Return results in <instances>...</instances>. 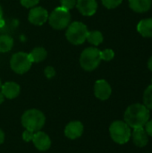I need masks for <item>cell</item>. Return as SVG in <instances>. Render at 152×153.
Instances as JSON below:
<instances>
[{
	"mask_svg": "<svg viewBox=\"0 0 152 153\" xmlns=\"http://www.w3.org/2000/svg\"><path fill=\"white\" fill-rule=\"evenodd\" d=\"M90 44L98 46L103 41V35L100 31L99 30H93V31H89L87 34V39H86Z\"/></svg>",
	"mask_w": 152,
	"mask_h": 153,
	"instance_id": "obj_19",
	"label": "cell"
},
{
	"mask_svg": "<svg viewBox=\"0 0 152 153\" xmlns=\"http://www.w3.org/2000/svg\"><path fill=\"white\" fill-rule=\"evenodd\" d=\"M1 86H2V83H1V80H0V89H1Z\"/></svg>",
	"mask_w": 152,
	"mask_h": 153,
	"instance_id": "obj_32",
	"label": "cell"
},
{
	"mask_svg": "<svg viewBox=\"0 0 152 153\" xmlns=\"http://www.w3.org/2000/svg\"><path fill=\"white\" fill-rule=\"evenodd\" d=\"M32 142L35 147L40 152H45L48 150L51 146V140L49 136L41 131H38L34 133Z\"/></svg>",
	"mask_w": 152,
	"mask_h": 153,
	"instance_id": "obj_10",
	"label": "cell"
},
{
	"mask_svg": "<svg viewBox=\"0 0 152 153\" xmlns=\"http://www.w3.org/2000/svg\"><path fill=\"white\" fill-rule=\"evenodd\" d=\"M143 105L148 108L152 109V85L147 87L143 94Z\"/></svg>",
	"mask_w": 152,
	"mask_h": 153,
	"instance_id": "obj_20",
	"label": "cell"
},
{
	"mask_svg": "<svg viewBox=\"0 0 152 153\" xmlns=\"http://www.w3.org/2000/svg\"><path fill=\"white\" fill-rule=\"evenodd\" d=\"M151 82H152V79H151Z\"/></svg>",
	"mask_w": 152,
	"mask_h": 153,
	"instance_id": "obj_33",
	"label": "cell"
},
{
	"mask_svg": "<svg viewBox=\"0 0 152 153\" xmlns=\"http://www.w3.org/2000/svg\"><path fill=\"white\" fill-rule=\"evenodd\" d=\"M115 56V53L112 49H105L103 51H100V57L101 60H105V61H110L114 58Z\"/></svg>",
	"mask_w": 152,
	"mask_h": 153,
	"instance_id": "obj_21",
	"label": "cell"
},
{
	"mask_svg": "<svg viewBox=\"0 0 152 153\" xmlns=\"http://www.w3.org/2000/svg\"><path fill=\"white\" fill-rule=\"evenodd\" d=\"M151 0H129V5L136 13L148 12L151 7Z\"/></svg>",
	"mask_w": 152,
	"mask_h": 153,
	"instance_id": "obj_15",
	"label": "cell"
},
{
	"mask_svg": "<svg viewBox=\"0 0 152 153\" xmlns=\"http://www.w3.org/2000/svg\"><path fill=\"white\" fill-rule=\"evenodd\" d=\"M131 137L134 145L140 148L145 147L149 143V135L146 133L144 126L133 128V131L131 134Z\"/></svg>",
	"mask_w": 152,
	"mask_h": 153,
	"instance_id": "obj_12",
	"label": "cell"
},
{
	"mask_svg": "<svg viewBox=\"0 0 152 153\" xmlns=\"http://www.w3.org/2000/svg\"><path fill=\"white\" fill-rule=\"evenodd\" d=\"M61 6L67 9V10H71L72 8H73L76 5V2L77 0H61Z\"/></svg>",
	"mask_w": 152,
	"mask_h": 153,
	"instance_id": "obj_23",
	"label": "cell"
},
{
	"mask_svg": "<svg viewBox=\"0 0 152 153\" xmlns=\"http://www.w3.org/2000/svg\"><path fill=\"white\" fill-rule=\"evenodd\" d=\"M148 67H149V69L152 71V56L149 59V61H148Z\"/></svg>",
	"mask_w": 152,
	"mask_h": 153,
	"instance_id": "obj_29",
	"label": "cell"
},
{
	"mask_svg": "<svg viewBox=\"0 0 152 153\" xmlns=\"http://www.w3.org/2000/svg\"><path fill=\"white\" fill-rule=\"evenodd\" d=\"M46 117L44 114L39 109H29L25 111L22 117V124L26 130L36 133L40 131L44 126Z\"/></svg>",
	"mask_w": 152,
	"mask_h": 153,
	"instance_id": "obj_2",
	"label": "cell"
},
{
	"mask_svg": "<svg viewBox=\"0 0 152 153\" xmlns=\"http://www.w3.org/2000/svg\"><path fill=\"white\" fill-rule=\"evenodd\" d=\"M33 135H34V133L31 132V131H29V130H25L22 134V139L25 141V142H30L32 141L33 139Z\"/></svg>",
	"mask_w": 152,
	"mask_h": 153,
	"instance_id": "obj_25",
	"label": "cell"
},
{
	"mask_svg": "<svg viewBox=\"0 0 152 153\" xmlns=\"http://www.w3.org/2000/svg\"><path fill=\"white\" fill-rule=\"evenodd\" d=\"M2 15H3V10H2V7H1V5H0V19H1Z\"/></svg>",
	"mask_w": 152,
	"mask_h": 153,
	"instance_id": "obj_31",
	"label": "cell"
},
{
	"mask_svg": "<svg viewBox=\"0 0 152 153\" xmlns=\"http://www.w3.org/2000/svg\"><path fill=\"white\" fill-rule=\"evenodd\" d=\"M4 132L0 129V145L4 143Z\"/></svg>",
	"mask_w": 152,
	"mask_h": 153,
	"instance_id": "obj_28",
	"label": "cell"
},
{
	"mask_svg": "<svg viewBox=\"0 0 152 153\" xmlns=\"http://www.w3.org/2000/svg\"><path fill=\"white\" fill-rule=\"evenodd\" d=\"M112 140L118 144L126 143L131 138V127L124 121H115L109 127Z\"/></svg>",
	"mask_w": 152,
	"mask_h": 153,
	"instance_id": "obj_3",
	"label": "cell"
},
{
	"mask_svg": "<svg viewBox=\"0 0 152 153\" xmlns=\"http://www.w3.org/2000/svg\"><path fill=\"white\" fill-rule=\"evenodd\" d=\"M71 21V14L69 10L60 6L56 7L50 15H48V22L51 27L56 30L65 29Z\"/></svg>",
	"mask_w": 152,
	"mask_h": 153,
	"instance_id": "obj_6",
	"label": "cell"
},
{
	"mask_svg": "<svg viewBox=\"0 0 152 153\" xmlns=\"http://www.w3.org/2000/svg\"><path fill=\"white\" fill-rule=\"evenodd\" d=\"M101 61L100 50L95 48H85L80 57V64L82 67L88 72L95 70Z\"/></svg>",
	"mask_w": 152,
	"mask_h": 153,
	"instance_id": "obj_5",
	"label": "cell"
},
{
	"mask_svg": "<svg viewBox=\"0 0 152 153\" xmlns=\"http://www.w3.org/2000/svg\"><path fill=\"white\" fill-rule=\"evenodd\" d=\"M13 46V39L8 35L0 36V52L5 53L12 49Z\"/></svg>",
	"mask_w": 152,
	"mask_h": 153,
	"instance_id": "obj_18",
	"label": "cell"
},
{
	"mask_svg": "<svg viewBox=\"0 0 152 153\" xmlns=\"http://www.w3.org/2000/svg\"><path fill=\"white\" fill-rule=\"evenodd\" d=\"M94 93L95 96L100 100H108L112 93V89L109 83L105 80H99L95 82L94 85Z\"/></svg>",
	"mask_w": 152,
	"mask_h": 153,
	"instance_id": "obj_9",
	"label": "cell"
},
{
	"mask_svg": "<svg viewBox=\"0 0 152 153\" xmlns=\"http://www.w3.org/2000/svg\"><path fill=\"white\" fill-rule=\"evenodd\" d=\"M144 129L146 131V133L148 134V135L151 136L152 137V119L151 120H149L145 126H144Z\"/></svg>",
	"mask_w": 152,
	"mask_h": 153,
	"instance_id": "obj_27",
	"label": "cell"
},
{
	"mask_svg": "<svg viewBox=\"0 0 152 153\" xmlns=\"http://www.w3.org/2000/svg\"><path fill=\"white\" fill-rule=\"evenodd\" d=\"M47 51L43 48H35L30 54L29 57L32 63H39L46 59L47 57Z\"/></svg>",
	"mask_w": 152,
	"mask_h": 153,
	"instance_id": "obj_17",
	"label": "cell"
},
{
	"mask_svg": "<svg viewBox=\"0 0 152 153\" xmlns=\"http://www.w3.org/2000/svg\"><path fill=\"white\" fill-rule=\"evenodd\" d=\"M45 75H46L47 78H48V79L53 78V77L56 75V71H55V69H54L52 66H47V67H46V69H45Z\"/></svg>",
	"mask_w": 152,
	"mask_h": 153,
	"instance_id": "obj_26",
	"label": "cell"
},
{
	"mask_svg": "<svg viewBox=\"0 0 152 153\" xmlns=\"http://www.w3.org/2000/svg\"><path fill=\"white\" fill-rule=\"evenodd\" d=\"M4 96L3 95V93L0 91V104L1 103H3L4 102Z\"/></svg>",
	"mask_w": 152,
	"mask_h": 153,
	"instance_id": "obj_30",
	"label": "cell"
},
{
	"mask_svg": "<svg viewBox=\"0 0 152 153\" xmlns=\"http://www.w3.org/2000/svg\"><path fill=\"white\" fill-rule=\"evenodd\" d=\"M123 0H102V4L108 9H114L117 7Z\"/></svg>",
	"mask_w": 152,
	"mask_h": 153,
	"instance_id": "obj_22",
	"label": "cell"
},
{
	"mask_svg": "<svg viewBox=\"0 0 152 153\" xmlns=\"http://www.w3.org/2000/svg\"><path fill=\"white\" fill-rule=\"evenodd\" d=\"M48 19V13L43 7H33L29 13V21L35 25H42Z\"/></svg>",
	"mask_w": 152,
	"mask_h": 153,
	"instance_id": "obj_8",
	"label": "cell"
},
{
	"mask_svg": "<svg viewBox=\"0 0 152 153\" xmlns=\"http://www.w3.org/2000/svg\"><path fill=\"white\" fill-rule=\"evenodd\" d=\"M150 109L144 105L135 103L127 108L125 112V122L131 128L142 127L150 120Z\"/></svg>",
	"mask_w": 152,
	"mask_h": 153,
	"instance_id": "obj_1",
	"label": "cell"
},
{
	"mask_svg": "<svg viewBox=\"0 0 152 153\" xmlns=\"http://www.w3.org/2000/svg\"><path fill=\"white\" fill-rule=\"evenodd\" d=\"M32 62L29 57V54L24 52H18L14 54L10 61L11 68L13 72L19 74L27 73L31 67Z\"/></svg>",
	"mask_w": 152,
	"mask_h": 153,
	"instance_id": "obj_7",
	"label": "cell"
},
{
	"mask_svg": "<svg viewBox=\"0 0 152 153\" xmlns=\"http://www.w3.org/2000/svg\"><path fill=\"white\" fill-rule=\"evenodd\" d=\"M82 133H83V125L80 121L70 122L65 129V136L71 140H75L79 138L82 134Z\"/></svg>",
	"mask_w": 152,
	"mask_h": 153,
	"instance_id": "obj_13",
	"label": "cell"
},
{
	"mask_svg": "<svg viewBox=\"0 0 152 153\" xmlns=\"http://www.w3.org/2000/svg\"><path fill=\"white\" fill-rule=\"evenodd\" d=\"M20 2L24 7L30 8V7H33V6L37 5V4L39 2V0H20Z\"/></svg>",
	"mask_w": 152,
	"mask_h": 153,
	"instance_id": "obj_24",
	"label": "cell"
},
{
	"mask_svg": "<svg viewBox=\"0 0 152 153\" xmlns=\"http://www.w3.org/2000/svg\"><path fill=\"white\" fill-rule=\"evenodd\" d=\"M1 92L4 98L13 100L20 94V86L13 82H8L1 86Z\"/></svg>",
	"mask_w": 152,
	"mask_h": 153,
	"instance_id": "obj_14",
	"label": "cell"
},
{
	"mask_svg": "<svg viewBox=\"0 0 152 153\" xmlns=\"http://www.w3.org/2000/svg\"><path fill=\"white\" fill-rule=\"evenodd\" d=\"M87 26L81 22H73L67 28L65 36L69 42L73 45H81L82 44L86 39L88 34Z\"/></svg>",
	"mask_w": 152,
	"mask_h": 153,
	"instance_id": "obj_4",
	"label": "cell"
},
{
	"mask_svg": "<svg viewBox=\"0 0 152 153\" xmlns=\"http://www.w3.org/2000/svg\"><path fill=\"white\" fill-rule=\"evenodd\" d=\"M137 30L145 38H152V18L142 20L137 25Z\"/></svg>",
	"mask_w": 152,
	"mask_h": 153,
	"instance_id": "obj_16",
	"label": "cell"
},
{
	"mask_svg": "<svg viewBox=\"0 0 152 153\" xmlns=\"http://www.w3.org/2000/svg\"><path fill=\"white\" fill-rule=\"evenodd\" d=\"M76 6L79 12L85 16L93 15L98 9V4L96 0H77Z\"/></svg>",
	"mask_w": 152,
	"mask_h": 153,
	"instance_id": "obj_11",
	"label": "cell"
}]
</instances>
